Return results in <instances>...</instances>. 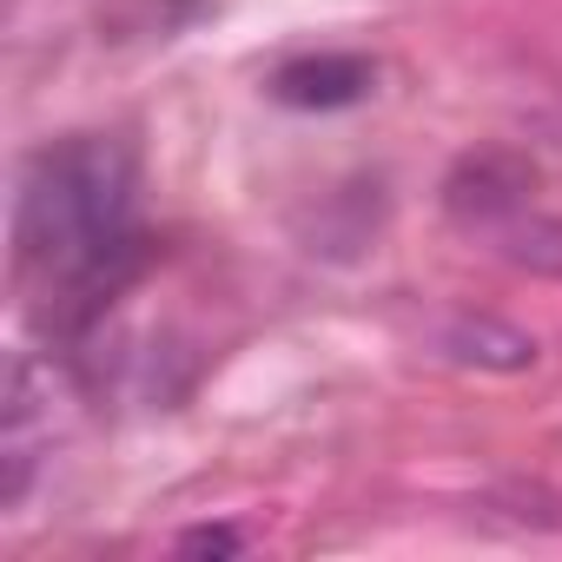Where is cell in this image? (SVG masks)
Returning <instances> with one entry per match:
<instances>
[{
    "mask_svg": "<svg viewBox=\"0 0 562 562\" xmlns=\"http://www.w3.org/2000/svg\"><path fill=\"white\" fill-rule=\"evenodd\" d=\"M21 271L54 318L100 305L133 245V159L113 139H60L21 179Z\"/></svg>",
    "mask_w": 562,
    "mask_h": 562,
    "instance_id": "cell-1",
    "label": "cell"
},
{
    "mask_svg": "<svg viewBox=\"0 0 562 562\" xmlns=\"http://www.w3.org/2000/svg\"><path fill=\"white\" fill-rule=\"evenodd\" d=\"M364 87H371V74L358 60H299L271 80V93L292 106H338V100H358Z\"/></svg>",
    "mask_w": 562,
    "mask_h": 562,
    "instance_id": "cell-2",
    "label": "cell"
}]
</instances>
